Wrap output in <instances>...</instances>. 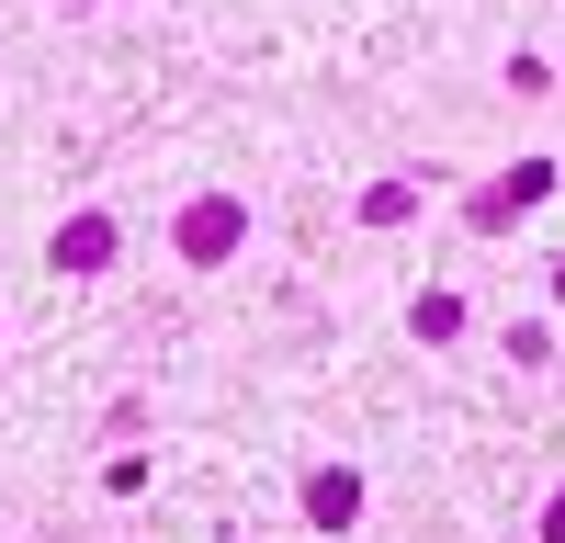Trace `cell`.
<instances>
[{
    "label": "cell",
    "mask_w": 565,
    "mask_h": 543,
    "mask_svg": "<svg viewBox=\"0 0 565 543\" xmlns=\"http://www.w3.org/2000/svg\"><path fill=\"white\" fill-rule=\"evenodd\" d=\"M238 249V204L204 193V204H181V260H226Z\"/></svg>",
    "instance_id": "obj_2"
},
{
    "label": "cell",
    "mask_w": 565,
    "mask_h": 543,
    "mask_svg": "<svg viewBox=\"0 0 565 543\" xmlns=\"http://www.w3.org/2000/svg\"><path fill=\"white\" fill-rule=\"evenodd\" d=\"M543 543H565V498H554V510H543Z\"/></svg>",
    "instance_id": "obj_3"
},
{
    "label": "cell",
    "mask_w": 565,
    "mask_h": 543,
    "mask_svg": "<svg viewBox=\"0 0 565 543\" xmlns=\"http://www.w3.org/2000/svg\"><path fill=\"white\" fill-rule=\"evenodd\" d=\"M554 295H565V272H554Z\"/></svg>",
    "instance_id": "obj_4"
},
{
    "label": "cell",
    "mask_w": 565,
    "mask_h": 543,
    "mask_svg": "<svg viewBox=\"0 0 565 543\" xmlns=\"http://www.w3.org/2000/svg\"><path fill=\"white\" fill-rule=\"evenodd\" d=\"M114 249H125V226H114V215H68V226H57V249H45V260H57V272H79V284H90V272H103Z\"/></svg>",
    "instance_id": "obj_1"
}]
</instances>
